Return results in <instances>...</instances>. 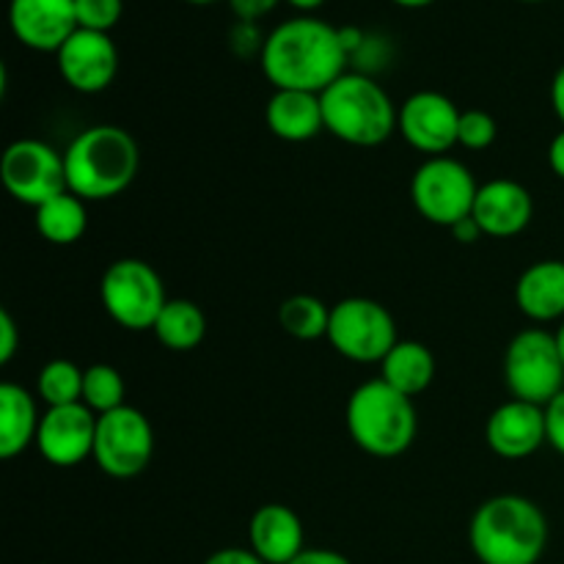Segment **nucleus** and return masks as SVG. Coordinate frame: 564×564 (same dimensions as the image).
Masks as SVG:
<instances>
[{
    "label": "nucleus",
    "instance_id": "f257e3e1",
    "mask_svg": "<svg viewBox=\"0 0 564 564\" xmlns=\"http://www.w3.org/2000/svg\"><path fill=\"white\" fill-rule=\"evenodd\" d=\"M350 53L345 50L339 28L319 17L301 14L279 22L264 36L259 64L270 86L292 91L323 94L345 75Z\"/></svg>",
    "mask_w": 564,
    "mask_h": 564
},
{
    "label": "nucleus",
    "instance_id": "f03ea898",
    "mask_svg": "<svg viewBox=\"0 0 564 564\" xmlns=\"http://www.w3.org/2000/svg\"><path fill=\"white\" fill-rule=\"evenodd\" d=\"M549 534L545 512L518 494L482 501L468 523V543L482 564H538L549 549Z\"/></svg>",
    "mask_w": 564,
    "mask_h": 564
},
{
    "label": "nucleus",
    "instance_id": "7ed1b4c3",
    "mask_svg": "<svg viewBox=\"0 0 564 564\" xmlns=\"http://www.w3.org/2000/svg\"><path fill=\"white\" fill-rule=\"evenodd\" d=\"M66 185L83 202L121 196L138 176L141 152L124 127L94 124L72 138L64 152Z\"/></svg>",
    "mask_w": 564,
    "mask_h": 564
},
{
    "label": "nucleus",
    "instance_id": "20e7f679",
    "mask_svg": "<svg viewBox=\"0 0 564 564\" xmlns=\"http://www.w3.org/2000/svg\"><path fill=\"white\" fill-rule=\"evenodd\" d=\"M345 424L352 444L378 460L405 455L419 433L413 400L391 389L383 378L367 380L352 391L345 408Z\"/></svg>",
    "mask_w": 564,
    "mask_h": 564
},
{
    "label": "nucleus",
    "instance_id": "39448f33",
    "mask_svg": "<svg viewBox=\"0 0 564 564\" xmlns=\"http://www.w3.org/2000/svg\"><path fill=\"white\" fill-rule=\"evenodd\" d=\"M319 99L325 130L341 143L372 149L397 132L400 108L391 102L389 91L364 72H345L319 94Z\"/></svg>",
    "mask_w": 564,
    "mask_h": 564
},
{
    "label": "nucleus",
    "instance_id": "423d86ee",
    "mask_svg": "<svg viewBox=\"0 0 564 564\" xmlns=\"http://www.w3.org/2000/svg\"><path fill=\"white\" fill-rule=\"evenodd\" d=\"M99 301L105 314L124 330H152L169 303L163 279L143 259H116L99 279Z\"/></svg>",
    "mask_w": 564,
    "mask_h": 564
},
{
    "label": "nucleus",
    "instance_id": "0eeeda50",
    "mask_svg": "<svg viewBox=\"0 0 564 564\" xmlns=\"http://www.w3.org/2000/svg\"><path fill=\"white\" fill-rule=\"evenodd\" d=\"M505 383L516 400L551 405L564 391V364L551 330L523 328L505 352Z\"/></svg>",
    "mask_w": 564,
    "mask_h": 564
},
{
    "label": "nucleus",
    "instance_id": "6e6552de",
    "mask_svg": "<svg viewBox=\"0 0 564 564\" xmlns=\"http://www.w3.org/2000/svg\"><path fill=\"white\" fill-rule=\"evenodd\" d=\"M325 339L352 364H380L400 341L394 314L372 297H345L334 303Z\"/></svg>",
    "mask_w": 564,
    "mask_h": 564
},
{
    "label": "nucleus",
    "instance_id": "1a4fd4ad",
    "mask_svg": "<svg viewBox=\"0 0 564 564\" xmlns=\"http://www.w3.org/2000/svg\"><path fill=\"white\" fill-rule=\"evenodd\" d=\"M479 185L471 169L460 160L427 158L411 176V202L424 220L435 226H452L474 213Z\"/></svg>",
    "mask_w": 564,
    "mask_h": 564
},
{
    "label": "nucleus",
    "instance_id": "9d476101",
    "mask_svg": "<svg viewBox=\"0 0 564 564\" xmlns=\"http://www.w3.org/2000/svg\"><path fill=\"white\" fill-rule=\"evenodd\" d=\"M0 180L14 202L33 209L69 191L64 152L39 138H20L6 147L0 158Z\"/></svg>",
    "mask_w": 564,
    "mask_h": 564
},
{
    "label": "nucleus",
    "instance_id": "9b49d317",
    "mask_svg": "<svg viewBox=\"0 0 564 564\" xmlns=\"http://www.w3.org/2000/svg\"><path fill=\"white\" fill-rule=\"evenodd\" d=\"M154 427L138 408H119L97 416L94 457L99 471L113 479H132L152 463Z\"/></svg>",
    "mask_w": 564,
    "mask_h": 564
},
{
    "label": "nucleus",
    "instance_id": "f8f14e48",
    "mask_svg": "<svg viewBox=\"0 0 564 564\" xmlns=\"http://www.w3.org/2000/svg\"><path fill=\"white\" fill-rule=\"evenodd\" d=\"M463 110L441 91H416L400 105L397 132L424 158H444L457 147V127Z\"/></svg>",
    "mask_w": 564,
    "mask_h": 564
},
{
    "label": "nucleus",
    "instance_id": "ddd939ff",
    "mask_svg": "<svg viewBox=\"0 0 564 564\" xmlns=\"http://www.w3.org/2000/svg\"><path fill=\"white\" fill-rule=\"evenodd\" d=\"M55 64L66 86L80 94H99L116 80L119 50L110 33L77 28L55 53Z\"/></svg>",
    "mask_w": 564,
    "mask_h": 564
},
{
    "label": "nucleus",
    "instance_id": "4468645a",
    "mask_svg": "<svg viewBox=\"0 0 564 564\" xmlns=\"http://www.w3.org/2000/svg\"><path fill=\"white\" fill-rule=\"evenodd\" d=\"M97 438V413L83 402L64 408H47L39 424L36 449L50 466L75 468L94 457Z\"/></svg>",
    "mask_w": 564,
    "mask_h": 564
},
{
    "label": "nucleus",
    "instance_id": "2eb2a0df",
    "mask_svg": "<svg viewBox=\"0 0 564 564\" xmlns=\"http://www.w3.org/2000/svg\"><path fill=\"white\" fill-rule=\"evenodd\" d=\"M485 441L501 460H527L540 446L549 444L545 408L510 397L488 416Z\"/></svg>",
    "mask_w": 564,
    "mask_h": 564
},
{
    "label": "nucleus",
    "instance_id": "dca6fc26",
    "mask_svg": "<svg viewBox=\"0 0 564 564\" xmlns=\"http://www.w3.org/2000/svg\"><path fill=\"white\" fill-rule=\"evenodd\" d=\"M9 25L17 42L36 53H58L80 28L75 0H11Z\"/></svg>",
    "mask_w": 564,
    "mask_h": 564
},
{
    "label": "nucleus",
    "instance_id": "f3484780",
    "mask_svg": "<svg viewBox=\"0 0 564 564\" xmlns=\"http://www.w3.org/2000/svg\"><path fill=\"white\" fill-rule=\"evenodd\" d=\"M474 220L482 226L485 237L510 240L529 229L534 218V198L521 182L516 180H490L479 185L477 202H474Z\"/></svg>",
    "mask_w": 564,
    "mask_h": 564
},
{
    "label": "nucleus",
    "instance_id": "a211bd4d",
    "mask_svg": "<svg viewBox=\"0 0 564 564\" xmlns=\"http://www.w3.org/2000/svg\"><path fill=\"white\" fill-rule=\"evenodd\" d=\"M248 543L264 564H290L306 551L303 521L292 507L262 505L248 523Z\"/></svg>",
    "mask_w": 564,
    "mask_h": 564
},
{
    "label": "nucleus",
    "instance_id": "6ab92c4d",
    "mask_svg": "<svg viewBox=\"0 0 564 564\" xmlns=\"http://www.w3.org/2000/svg\"><path fill=\"white\" fill-rule=\"evenodd\" d=\"M516 306L532 323H562L564 319V262L540 259L529 264L516 281Z\"/></svg>",
    "mask_w": 564,
    "mask_h": 564
},
{
    "label": "nucleus",
    "instance_id": "aec40b11",
    "mask_svg": "<svg viewBox=\"0 0 564 564\" xmlns=\"http://www.w3.org/2000/svg\"><path fill=\"white\" fill-rule=\"evenodd\" d=\"M264 121L270 132L286 143H306L325 130L323 99L312 91L279 88L264 105Z\"/></svg>",
    "mask_w": 564,
    "mask_h": 564
},
{
    "label": "nucleus",
    "instance_id": "412c9836",
    "mask_svg": "<svg viewBox=\"0 0 564 564\" xmlns=\"http://www.w3.org/2000/svg\"><path fill=\"white\" fill-rule=\"evenodd\" d=\"M39 424L36 397L11 380L0 383V457L14 460L28 446H36Z\"/></svg>",
    "mask_w": 564,
    "mask_h": 564
},
{
    "label": "nucleus",
    "instance_id": "4be33fe9",
    "mask_svg": "<svg viewBox=\"0 0 564 564\" xmlns=\"http://www.w3.org/2000/svg\"><path fill=\"white\" fill-rule=\"evenodd\" d=\"M380 378L391 389L402 391L405 397L416 400L419 394L433 386L435 380V356L427 345L413 339H400L391 347L389 356L380 361Z\"/></svg>",
    "mask_w": 564,
    "mask_h": 564
},
{
    "label": "nucleus",
    "instance_id": "5701e85b",
    "mask_svg": "<svg viewBox=\"0 0 564 564\" xmlns=\"http://www.w3.org/2000/svg\"><path fill=\"white\" fill-rule=\"evenodd\" d=\"M152 330L165 350L191 352L207 336V317L198 303L187 301V297H169Z\"/></svg>",
    "mask_w": 564,
    "mask_h": 564
},
{
    "label": "nucleus",
    "instance_id": "b1692460",
    "mask_svg": "<svg viewBox=\"0 0 564 564\" xmlns=\"http://www.w3.org/2000/svg\"><path fill=\"white\" fill-rule=\"evenodd\" d=\"M33 224H36L39 235L53 246H72L88 229L86 202L69 191L61 193L39 209H33Z\"/></svg>",
    "mask_w": 564,
    "mask_h": 564
},
{
    "label": "nucleus",
    "instance_id": "393cba45",
    "mask_svg": "<svg viewBox=\"0 0 564 564\" xmlns=\"http://www.w3.org/2000/svg\"><path fill=\"white\" fill-rule=\"evenodd\" d=\"M330 306L317 295H292L279 306V325L297 341H314L328 336Z\"/></svg>",
    "mask_w": 564,
    "mask_h": 564
},
{
    "label": "nucleus",
    "instance_id": "a878e982",
    "mask_svg": "<svg viewBox=\"0 0 564 564\" xmlns=\"http://www.w3.org/2000/svg\"><path fill=\"white\" fill-rule=\"evenodd\" d=\"M36 397L47 408L83 402V369L66 358L47 361L36 375Z\"/></svg>",
    "mask_w": 564,
    "mask_h": 564
},
{
    "label": "nucleus",
    "instance_id": "bb28decb",
    "mask_svg": "<svg viewBox=\"0 0 564 564\" xmlns=\"http://www.w3.org/2000/svg\"><path fill=\"white\" fill-rule=\"evenodd\" d=\"M124 378L110 364H91L83 369V405L97 416L124 408Z\"/></svg>",
    "mask_w": 564,
    "mask_h": 564
},
{
    "label": "nucleus",
    "instance_id": "cd10ccee",
    "mask_svg": "<svg viewBox=\"0 0 564 564\" xmlns=\"http://www.w3.org/2000/svg\"><path fill=\"white\" fill-rule=\"evenodd\" d=\"M496 135H499V124L488 110H463L460 127H457V147L468 149V152H485V149L494 147Z\"/></svg>",
    "mask_w": 564,
    "mask_h": 564
},
{
    "label": "nucleus",
    "instance_id": "c85d7f7f",
    "mask_svg": "<svg viewBox=\"0 0 564 564\" xmlns=\"http://www.w3.org/2000/svg\"><path fill=\"white\" fill-rule=\"evenodd\" d=\"M77 25L86 31L110 33L121 20L124 0H75Z\"/></svg>",
    "mask_w": 564,
    "mask_h": 564
},
{
    "label": "nucleus",
    "instance_id": "c756f323",
    "mask_svg": "<svg viewBox=\"0 0 564 564\" xmlns=\"http://www.w3.org/2000/svg\"><path fill=\"white\" fill-rule=\"evenodd\" d=\"M545 424H549V444L556 455L564 457V391L551 405H545Z\"/></svg>",
    "mask_w": 564,
    "mask_h": 564
},
{
    "label": "nucleus",
    "instance_id": "7c9ffc66",
    "mask_svg": "<svg viewBox=\"0 0 564 564\" xmlns=\"http://www.w3.org/2000/svg\"><path fill=\"white\" fill-rule=\"evenodd\" d=\"M20 350V330L9 308H0V364H9Z\"/></svg>",
    "mask_w": 564,
    "mask_h": 564
},
{
    "label": "nucleus",
    "instance_id": "2f4dec72",
    "mask_svg": "<svg viewBox=\"0 0 564 564\" xmlns=\"http://www.w3.org/2000/svg\"><path fill=\"white\" fill-rule=\"evenodd\" d=\"M279 3L281 0H229L231 11H235L237 20H242V22L262 20V17L270 14V11H273Z\"/></svg>",
    "mask_w": 564,
    "mask_h": 564
},
{
    "label": "nucleus",
    "instance_id": "473e14b6",
    "mask_svg": "<svg viewBox=\"0 0 564 564\" xmlns=\"http://www.w3.org/2000/svg\"><path fill=\"white\" fill-rule=\"evenodd\" d=\"M204 564H264L259 560L257 554H253L251 549H235V545H229V549H220L215 551V554H209Z\"/></svg>",
    "mask_w": 564,
    "mask_h": 564
},
{
    "label": "nucleus",
    "instance_id": "72a5a7b5",
    "mask_svg": "<svg viewBox=\"0 0 564 564\" xmlns=\"http://www.w3.org/2000/svg\"><path fill=\"white\" fill-rule=\"evenodd\" d=\"M290 564H352L345 554L330 549H306L301 556H295Z\"/></svg>",
    "mask_w": 564,
    "mask_h": 564
},
{
    "label": "nucleus",
    "instance_id": "f704fd0d",
    "mask_svg": "<svg viewBox=\"0 0 564 564\" xmlns=\"http://www.w3.org/2000/svg\"><path fill=\"white\" fill-rule=\"evenodd\" d=\"M449 231H452V237H455L457 242H463V246H471V242H477L479 237H485L482 226H479L477 220H474V215H468V218L457 220V224L452 226Z\"/></svg>",
    "mask_w": 564,
    "mask_h": 564
},
{
    "label": "nucleus",
    "instance_id": "c9c22d12",
    "mask_svg": "<svg viewBox=\"0 0 564 564\" xmlns=\"http://www.w3.org/2000/svg\"><path fill=\"white\" fill-rule=\"evenodd\" d=\"M549 165L560 180H564V130L556 132L549 143Z\"/></svg>",
    "mask_w": 564,
    "mask_h": 564
},
{
    "label": "nucleus",
    "instance_id": "e433bc0d",
    "mask_svg": "<svg viewBox=\"0 0 564 564\" xmlns=\"http://www.w3.org/2000/svg\"><path fill=\"white\" fill-rule=\"evenodd\" d=\"M551 108H554L556 119L562 121L564 130V64L556 69L554 80H551Z\"/></svg>",
    "mask_w": 564,
    "mask_h": 564
},
{
    "label": "nucleus",
    "instance_id": "4c0bfd02",
    "mask_svg": "<svg viewBox=\"0 0 564 564\" xmlns=\"http://www.w3.org/2000/svg\"><path fill=\"white\" fill-rule=\"evenodd\" d=\"M286 3H290V6H295L297 11H306V14H308V11L319 9V6H323L325 0H286Z\"/></svg>",
    "mask_w": 564,
    "mask_h": 564
},
{
    "label": "nucleus",
    "instance_id": "58836bf2",
    "mask_svg": "<svg viewBox=\"0 0 564 564\" xmlns=\"http://www.w3.org/2000/svg\"><path fill=\"white\" fill-rule=\"evenodd\" d=\"M391 3L402 6V9H424V6L435 3V0H391Z\"/></svg>",
    "mask_w": 564,
    "mask_h": 564
},
{
    "label": "nucleus",
    "instance_id": "ea45409f",
    "mask_svg": "<svg viewBox=\"0 0 564 564\" xmlns=\"http://www.w3.org/2000/svg\"><path fill=\"white\" fill-rule=\"evenodd\" d=\"M554 339H556V347H560V356H562V364H564V319L560 323V328L554 330Z\"/></svg>",
    "mask_w": 564,
    "mask_h": 564
},
{
    "label": "nucleus",
    "instance_id": "a19ab883",
    "mask_svg": "<svg viewBox=\"0 0 564 564\" xmlns=\"http://www.w3.org/2000/svg\"><path fill=\"white\" fill-rule=\"evenodd\" d=\"M185 3H196V6H209V3H215V0H185Z\"/></svg>",
    "mask_w": 564,
    "mask_h": 564
},
{
    "label": "nucleus",
    "instance_id": "79ce46f5",
    "mask_svg": "<svg viewBox=\"0 0 564 564\" xmlns=\"http://www.w3.org/2000/svg\"><path fill=\"white\" fill-rule=\"evenodd\" d=\"M521 3H543V0H521Z\"/></svg>",
    "mask_w": 564,
    "mask_h": 564
}]
</instances>
